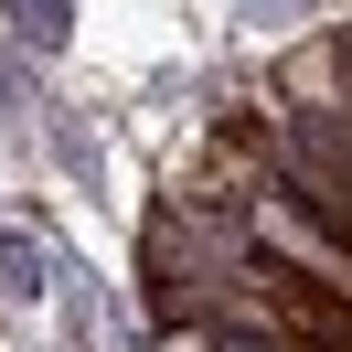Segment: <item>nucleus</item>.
<instances>
[{"instance_id": "f257e3e1", "label": "nucleus", "mask_w": 352, "mask_h": 352, "mask_svg": "<svg viewBox=\"0 0 352 352\" xmlns=\"http://www.w3.org/2000/svg\"><path fill=\"white\" fill-rule=\"evenodd\" d=\"M11 32L32 54H65V0H11Z\"/></svg>"}, {"instance_id": "f03ea898", "label": "nucleus", "mask_w": 352, "mask_h": 352, "mask_svg": "<svg viewBox=\"0 0 352 352\" xmlns=\"http://www.w3.org/2000/svg\"><path fill=\"white\" fill-rule=\"evenodd\" d=\"M0 288H11V299H32V288H43V256H32V235H0Z\"/></svg>"}]
</instances>
